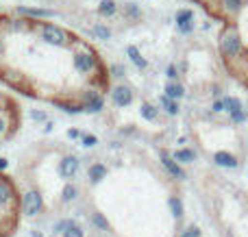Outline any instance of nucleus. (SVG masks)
Returning <instances> with one entry per match:
<instances>
[{
	"mask_svg": "<svg viewBox=\"0 0 248 237\" xmlns=\"http://www.w3.org/2000/svg\"><path fill=\"white\" fill-rule=\"evenodd\" d=\"M68 137H70V139H81L83 133H81L78 129H68Z\"/></svg>",
	"mask_w": 248,
	"mask_h": 237,
	"instance_id": "473e14b6",
	"label": "nucleus"
},
{
	"mask_svg": "<svg viewBox=\"0 0 248 237\" xmlns=\"http://www.w3.org/2000/svg\"><path fill=\"white\" fill-rule=\"evenodd\" d=\"M246 0H218V9L224 17H235L244 11Z\"/></svg>",
	"mask_w": 248,
	"mask_h": 237,
	"instance_id": "9b49d317",
	"label": "nucleus"
},
{
	"mask_svg": "<svg viewBox=\"0 0 248 237\" xmlns=\"http://www.w3.org/2000/svg\"><path fill=\"white\" fill-rule=\"evenodd\" d=\"M122 13L128 20H140L141 17V7L137 2H124L122 4Z\"/></svg>",
	"mask_w": 248,
	"mask_h": 237,
	"instance_id": "4be33fe9",
	"label": "nucleus"
},
{
	"mask_svg": "<svg viewBox=\"0 0 248 237\" xmlns=\"http://www.w3.org/2000/svg\"><path fill=\"white\" fill-rule=\"evenodd\" d=\"M31 22L24 20V17H16V20H9V26H11V30H26L29 29Z\"/></svg>",
	"mask_w": 248,
	"mask_h": 237,
	"instance_id": "cd10ccee",
	"label": "nucleus"
},
{
	"mask_svg": "<svg viewBox=\"0 0 248 237\" xmlns=\"http://www.w3.org/2000/svg\"><path fill=\"white\" fill-rule=\"evenodd\" d=\"M211 161H214L218 168H224V170H235L237 165H240L237 157L233 155V152H229V150H218V152H214Z\"/></svg>",
	"mask_w": 248,
	"mask_h": 237,
	"instance_id": "f8f14e48",
	"label": "nucleus"
},
{
	"mask_svg": "<svg viewBox=\"0 0 248 237\" xmlns=\"http://www.w3.org/2000/svg\"><path fill=\"white\" fill-rule=\"evenodd\" d=\"M29 116H31V120L37 122V124H42V122L46 124V122H48V116H46V113H44V111H37V109H33Z\"/></svg>",
	"mask_w": 248,
	"mask_h": 237,
	"instance_id": "c756f323",
	"label": "nucleus"
},
{
	"mask_svg": "<svg viewBox=\"0 0 248 237\" xmlns=\"http://www.w3.org/2000/svg\"><path fill=\"white\" fill-rule=\"evenodd\" d=\"M17 17H24V20L33 22V20H50L57 17L59 13L52 11V9H42V7H16Z\"/></svg>",
	"mask_w": 248,
	"mask_h": 237,
	"instance_id": "0eeeda50",
	"label": "nucleus"
},
{
	"mask_svg": "<svg viewBox=\"0 0 248 237\" xmlns=\"http://www.w3.org/2000/svg\"><path fill=\"white\" fill-rule=\"evenodd\" d=\"M72 68L77 70L81 76H92L94 72H98L103 65L94 50H74L72 52Z\"/></svg>",
	"mask_w": 248,
	"mask_h": 237,
	"instance_id": "7ed1b4c3",
	"label": "nucleus"
},
{
	"mask_svg": "<svg viewBox=\"0 0 248 237\" xmlns=\"http://www.w3.org/2000/svg\"><path fill=\"white\" fill-rule=\"evenodd\" d=\"M224 111V100L222 98H216L211 103V113H222Z\"/></svg>",
	"mask_w": 248,
	"mask_h": 237,
	"instance_id": "2f4dec72",
	"label": "nucleus"
},
{
	"mask_svg": "<svg viewBox=\"0 0 248 237\" xmlns=\"http://www.w3.org/2000/svg\"><path fill=\"white\" fill-rule=\"evenodd\" d=\"M77 196H78V187L74 183H65L63 192H61V203H72V200H77Z\"/></svg>",
	"mask_w": 248,
	"mask_h": 237,
	"instance_id": "393cba45",
	"label": "nucleus"
},
{
	"mask_svg": "<svg viewBox=\"0 0 248 237\" xmlns=\"http://www.w3.org/2000/svg\"><path fill=\"white\" fill-rule=\"evenodd\" d=\"M39 39L48 46L55 48H65L70 44H74V35H70L65 29H61L59 24H52V22H42L39 24Z\"/></svg>",
	"mask_w": 248,
	"mask_h": 237,
	"instance_id": "f03ea898",
	"label": "nucleus"
},
{
	"mask_svg": "<svg viewBox=\"0 0 248 237\" xmlns=\"http://www.w3.org/2000/svg\"><path fill=\"white\" fill-rule=\"evenodd\" d=\"M126 57L131 59V63L135 65L137 70H146V68H148V61H146V57L141 55V50L137 46H126Z\"/></svg>",
	"mask_w": 248,
	"mask_h": 237,
	"instance_id": "f3484780",
	"label": "nucleus"
},
{
	"mask_svg": "<svg viewBox=\"0 0 248 237\" xmlns=\"http://www.w3.org/2000/svg\"><path fill=\"white\" fill-rule=\"evenodd\" d=\"M163 96H168L170 100L179 103L181 98H185V87H183V83H181V81L166 83V87H163Z\"/></svg>",
	"mask_w": 248,
	"mask_h": 237,
	"instance_id": "dca6fc26",
	"label": "nucleus"
},
{
	"mask_svg": "<svg viewBox=\"0 0 248 237\" xmlns=\"http://www.w3.org/2000/svg\"><path fill=\"white\" fill-rule=\"evenodd\" d=\"M81 144L85 148H94L96 144H98V137H96V135H83L81 137Z\"/></svg>",
	"mask_w": 248,
	"mask_h": 237,
	"instance_id": "7c9ffc66",
	"label": "nucleus"
},
{
	"mask_svg": "<svg viewBox=\"0 0 248 237\" xmlns=\"http://www.w3.org/2000/svg\"><path fill=\"white\" fill-rule=\"evenodd\" d=\"M211 94H214L216 98H222V91H220V85H211Z\"/></svg>",
	"mask_w": 248,
	"mask_h": 237,
	"instance_id": "72a5a7b5",
	"label": "nucleus"
},
{
	"mask_svg": "<svg viewBox=\"0 0 248 237\" xmlns=\"http://www.w3.org/2000/svg\"><path fill=\"white\" fill-rule=\"evenodd\" d=\"M0 100H2V98H0Z\"/></svg>",
	"mask_w": 248,
	"mask_h": 237,
	"instance_id": "58836bf2",
	"label": "nucleus"
},
{
	"mask_svg": "<svg viewBox=\"0 0 248 237\" xmlns=\"http://www.w3.org/2000/svg\"><path fill=\"white\" fill-rule=\"evenodd\" d=\"M109 74H111V78L122 81V78L126 76V68H124L122 63H111V65H109Z\"/></svg>",
	"mask_w": 248,
	"mask_h": 237,
	"instance_id": "a878e982",
	"label": "nucleus"
},
{
	"mask_svg": "<svg viewBox=\"0 0 248 237\" xmlns=\"http://www.w3.org/2000/svg\"><path fill=\"white\" fill-rule=\"evenodd\" d=\"M55 103V107H59L63 113H68V116H78V113H85V109H83L81 103H65V100H52Z\"/></svg>",
	"mask_w": 248,
	"mask_h": 237,
	"instance_id": "412c9836",
	"label": "nucleus"
},
{
	"mask_svg": "<svg viewBox=\"0 0 248 237\" xmlns=\"http://www.w3.org/2000/svg\"><path fill=\"white\" fill-rule=\"evenodd\" d=\"M157 107H159V111H163L166 116H170V118H176L181 113V104L179 103H174V100H170L168 96H159V103H157Z\"/></svg>",
	"mask_w": 248,
	"mask_h": 237,
	"instance_id": "2eb2a0df",
	"label": "nucleus"
},
{
	"mask_svg": "<svg viewBox=\"0 0 248 237\" xmlns=\"http://www.w3.org/2000/svg\"><path fill=\"white\" fill-rule=\"evenodd\" d=\"M218 48H220V55L227 61H235L237 57L242 55L244 42H242V35H240V30H237V26H233V24L224 26L222 33H220V39H218Z\"/></svg>",
	"mask_w": 248,
	"mask_h": 237,
	"instance_id": "f257e3e1",
	"label": "nucleus"
},
{
	"mask_svg": "<svg viewBox=\"0 0 248 237\" xmlns=\"http://www.w3.org/2000/svg\"><path fill=\"white\" fill-rule=\"evenodd\" d=\"M44 211V196L39 194L37 190H31L22 196V213L29 218L37 216V213Z\"/></svg>",
	"mask_w": 248,
	"mask_h": 237,
	"instance_id": "423d86ee",
	"label": "nucleus"
},
{
	"mask_svg": "<svg viewBox=\"0 0 248 237\" xmlns=\"http://www.w3.org/2000/svg\"><path fill=\"white\" fill-rule=\"evenodd\" d=\"M246 109H248V98H246Z\"/></svg>",
	"mask_w": 248,
	"mask_h": 237,
	"instance_id": "4c0bfd02",
	"label": "nucleus"
},
{
	"mask_svg": "<svg viewBox=\"0 0 248 237\" xmlns=\"http://www.w3.org/2000/svg\"><path fill=\"white\" fill-rule=\"evenodd\" d=\"M172 159H174L176 163L183 168V165L194 163V161L198 159V155H196V150H192V148H179V150L172 152Z\"/></svg>",
	"mask_w": 248,
	"mask_h": 237,
	"instance_id": "4468645a",
	"label": "nucleus"
},
{
	"mask_svg": "<svg viewBox=\"0 0 248 237\" xmlns=\"http://www.w3.org/2000/svg\"><path fill=\"white\" fill-rule=\"evenodd\" d=\"M159 159H161V165H163V170H166L168 174H170L172 178H179V181H183L187 174H185V170L181 168L179 163H176L174 159H172V152H168V150H159Z\"/></svg>",
	"mask_w": 248,
	"mask_h": 237,
	"instance_id": "9d476101",
	"label": "nucleus"
},
{
	"mask_svg": "<svg viewBox=\"0 0 248 237\" xmlns=\"http://www.w3.org/2000/svg\"><path fill=\"white\" fill-rule=\"evenodd\" d=\"M52 129H55V122H52V120H48L46 124H44V133H50Z\"/></svg>",
	"mask_w": 248,
	"mask_h": 237,
	"instance_id": "f704fd0d",
	"label": "nucleus"
},
{
	"mask_svg": "<svg viewBox=\"0 0 248 237\" xmlns=\"http://www.w3.org/2000/svg\"><path fill=\"white\" fill-rule=\"evenodd\" d=\"M120 13V4L116 0H100L98 2V15L100 17H116Z\"/></svg>",
	"mask_w": 248,
	"mask_h": 237,
	"instance_id": "a211bd4d",
	"label": "nucleus"
},
{
	"mask_svg": "<svg viewBox=\"0 0 248 237\" xmlns=\"http://www.w3.org/2000/svg\"><path fill=\"white\" fill-rule=\"evenodd\" d=\"M229 120L233 122V124H244V122H248V109H240V111H235V113H231L229 116Z\"/></svg>",
	"mask_w": 248,
	"mask_h": 237,
	"instance_id": "bb28decb",
	"label": "nucleus"
},
{
	"mask_svg": "<svg viewBox=\"0 0 248 237\" xmlns=\"http://www.w3.org/2000/svg\"><path fill=\"white\" fill-rule=\"evenodd\" d=\"M140 116H141V120H146V122H157L159 120V107L153 103H148V100H144V103L140 104Z\"/></svg>",
	"mask_w": 248,
	"mask_h": 237,
	"instance_id": "6ab92c4d",
	"label": "nucleus"
},
{
	"mask_svg": "<svg viewBox=\"0 0 248 237\" xmlns=\"http://www.w3.org/2000/svg\"><path fill=\"white\" fill-rule=\"evenodd\" d=\"M7 168H9V161L4 159V157H0V174H2Z\"/></svg>",
	"mask_w": 248,
	"mask_h": 237,
	"instance_id": "c9c22d12",
	"label": "nucleus"
},
{
	"mask_svg": "<svg viewBox=\"0 0 248 237\" xmlns=\"http://www.w3.org/2000/svg\"><path fill=\"white\" fill-rule=\"evenodd\" d=\"M92 35H94L96 39H103V42H107V39H111L113 33H111V29H109L107 24H100V22H98V24L92 26Z\"/></svg>",
	"mask_w": 248,
	"mask_h": 237,
	"instance_id": "b1692460",
	"label": "nucleus"
},
{
	"mask_svg": "<svg viewBox=\"0 0 248 237\" xmlns=\"http://www.w3.org/2000/svg\"><path fill=\"white\" fill-rule=\"evenodd\" d=\"M78 168H81V159L74 155H65L63 159L59 161V168H57V172H59L61 178H65V181H70V178L77 177Z\"/></svg>",
	"mask_w": 248,
	"mask_h": 237,
	"instance_id": "1a4fd4ad",
	"label": "nucleus"
},
{
	"mask_svg": "<svg viewBox=\"0 0 248 237\" xmlns=\"http://www.w3.org/2000/svg\"><path fill=\"white\" fill-rule=\"evenodd\" d=\"M13 131V118L9 111L0 109V139H7Z\"/></svg>",
	"mask_w": 248,
	"mask_h": 237,
	"instance_id": "aec40b11",
	"label": "nucleus"
},
{
	"mask_svg": "<svg viewBox=\"0 0 248 237\" xmlns=\"http://www.w3.org/2000/svg\"><path fill=\"white\" fill-rule=\"evenodd\" d=\"M109 96H111V103L116 104L118 109L128 107V104H133V100H135V91H133V87L126 85V83L113 85L111 91H109Z\"/></svg>",
	"mask_w": 248,
	"mask_h": 237,
	"instance_id": "39448f33",
	"label": "nucleus"
},
{
	"mask_svg": "<svg viewBox=\"0 0 248 237\" xmlns=\"http://www.w3.org/2000/svg\"><path fill=\"white\" fill-rule=\"evenodd\" d=\"M109 170L105 163H100V161H94V163L87 168V181H90V185H100V183L107 178Z\"/></svg>",
	"mask_w": 248,
	"mask_h": 237,
	"instance_id": "ddd939ff",
	"label": "nucleus"
},
{
	"mask_svg": "<svg viewBox=\"0 0 248 237\" xmlns=\"http://www.w3.org/2000/svg\"><path fill=\"white\" fill-rule=\"evenodd\" d=\"M81 104L85 109V113H92V116H98V113L105 111V98L100 91L96 89H85L81 94Z\"/></svg>",
	"mask_w": 248,
	"mask_h": 237,
	"instance_id": "20e7f679",
	"label": "nucleus"
},
{
	"mask_svg": "<svg viewBox=\"0 0 248 237\" xmlns=\"http://www.w3.org/2000/svg\"><path fill=\"white\" fill-rule=\"evenodd\" d=\"M224 111L231 116V113L240 111V109H244V103H242L240 98H235V96H224Z\"/></svg>",
	"mask_w": 248,
	"mask_h": 237,
	"instance_id": "5701e85b",
	"label": "nucleus"
},
{
	"mask_svg": "<svg viewBox=\"0 0 248 237\" xmlns=\"http://www.w3.org/2000/svg\"><path fill=\"white\" fill-rule=\"evenodd\" d=\"M176 142H179V146H181V148H185V144H187V137H185V135H181V137L176 139Z\"/></svg>",
	"mask_w": 248,
	"mask_h": 237,
	"instance_id": "e433bc0d",
	"label": "nucleus"
},
{
	"mask_svg": "<svg viewBox=\"0 0 248 237\" xmlns=\"http://www.w3.org/2000/svg\"><path fill=\"white\" fill-rule=\"evenodd\" d=\"M174 24H176V30L181 35H189L194 33L196 29V22H194V11L192 9H179L174 15Z\"/></svg>",
	"mask_w": 248,
	"mask_h": 237,
	"instance_id": "6e6552de",
	"label": "nucleus"
},
{
	"mask_svg": "<svg viewBox=\"0 0 248 237\" xmlns=\"http://www.w3.org/2000/svg\"><path fill=\"white\" fill-rule=\"evenodd\" d=\"M179 65L176 63H170L166 68V76H168V83H174V81H179Z\"/></svg>",
	"mask_w": 248,
	"mask_h": 237,
	"instance_id": "c85d7f7f",
	"label": "nucleus"
}]
</instances>
